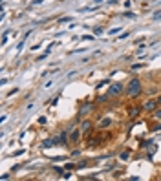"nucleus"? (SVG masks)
Masks as SVG:
<instances>
[{"label":"nucleus","instance_id":"dca6fc26","mask_svg":"<svg viewBox=\"0 0 161 181\" xmlns=\"http://www.w3.org/2000/svg\"><path fill=\"white\" fill-rule=\"evenodd\" d=\"M51 86H53V82H51V81H48L46 84H44V88H51Z\"/></svg>","mask_w":161,"mask_h":181},{"label":"nucleus","instance_id":"9d476101","mask_svg":"<svg viewBox=\"0 0 161 181\" xmlns=\"http://www.w3.org/2000/svg\"><path fill=\"white\" fill-rule=\"evenodd\" d=\"M152 117H154L156 121H161V108H156V110L152 112Z\"/></svg>","mask_w":161,"mask_h":181},{"label":"nucleus","instance_id":"20e7f679","mask_svg":"<svg viewBox=\"0 0 161 181\" xmlns=\"http://www.w3.org/2000/svg\"><path fill=\"white\" fill-rule=\"evenodd\" d=\"M92 128H93V123H92V121H84V123L81 125V132H82V135H84V137L92 134Z\"/></svg>","mask_w":161,"mask_h":181},{"label":"nucleus","instance_id":"0eeeda50","mask_svg":"<svg viewBox=\"0 0 161 181\" xmlns=\"http://www.w3.org/2000/svg\"><path fill=\"white\" fill-rule=\"evenodd\" d=\"M81 128L79 130H70V143H73V145H75L77 141H79V137H81Z\"/></svg>","mask_w":161,"mask_h":181},{"label":"nucleus","instance_id":"f3484780","mask_svg":"<svg viewBox=\"0 0 161 181\" xmlns=\"http://www.w3.org/2000/svg\"><path fill=\"white\" fill-rule=\"evenodd\" d=\"M156 101H157V106H161V95H157V97H156Z\"/></svg>","mask_w":161,"mask_h":181},{"label":"nucleus","instance_id":"1a4fd4ad","mask_svg":"<svg viewBox=\"0 0 161 181\" xmlns=\"http://www.w3.org/2000/svg\"><path fill=\"white\" fill-rule=\"evenodd\" d=\"M108 126H112V119H110V117L102 119L101 123H99V128H101V130H105V128H108Z\"/></svg>","mask_w":161,"mask_h":181},{"label":"nucleus","instance_id":"423d86ee","mask_svg":"<svg viewBox=\"0 0 161 181\" xmlns=\"http://www.w3.org/2000/svg\"><path fill=\"white\" fill-rule=\"evenodd\" d=\"M92 108H93V104H92V102H84L82 106L79 108V113H77V115H79V117H84V113H88Z\"/></svg>","mask_w":161,"mask_h":181},{"label":"nucleus","instance_id":"6e6552de","mask_svg":"<svg viewBox=\"0 0 161 181\" xmlns=\"http://www.w3.org/2000/svg\"><path fill=\"white\" fill-rule=\"evenodd\" d=\"M141 110H143L141 106H132V108H128V115L134 119V117H137V115L141 113Z\"/></svg>","mask_w":161,"mask_h":181},{"label":"nucleus","instance_id":"2eb2a0df","mask_svg":"<svg viewBox=\"0 0 161 181\" xmlns=\"http://www.w3.org/2000/svg\"><path fill=\"white\" fill-rule=\"evenodd\" d=\"M139 68H143V64H134L132 66V70H139Z\"/></svg>","mask_w":161,"mask_h":181},{"label":"nucleus","instance_id":"39448f33","mask_svg":"<svg viewBox=\"0 0 161 181\" xmlns=\"http://www.w3.org/2000/svg\"><path fill=\"white\" fill-rule=\"evenodd\" d=\"M55 145H61V137H53V139H46L42 141V148H51Z\"/></svg>","mask_w":161,"mask_h":181},{"label":"nucleus","instance_id":"f8f14e48","mask_svg":"<svg viewBox=\"0 0 161 181\" xmlns=\"http://www.w3.org/2000/svg\"><path fill=\"white\" fill-rule=\"evenodd\" d=\"M128 156H130V152H123V154H121V159L125 161V159H128Z\"/></svg>","mask_w":161,"mask_h":181},{"label":"nucleus","instance_id":"9b49d317","mask_svg":"<svg viewBox=\"0 0 161 181\" xmlns=\"http://www.w3.org/2000/svg\"><path fill=\"white\" fill-rule=\"evenodd\" d=\"M59 137H61V143H62V145H68V137H66V132H62L61 135H59Z\"/></svg>","mask_w":161,"mask_h":181},{"label":"nucleus","instance_id":"7ed1b4c3","mask_svg":"<svg viewBox=\"0 0 161 181\" xmlns=\"http://www.w3.org/2000/svg\"><path fill=\"white\" fill-rule=\"evenodd\" d=\"M141 108H143L145 112H154V110L157 108V101H156V99H148V101H145V102L141 104Z\"/></svg>","mask_w":161,"mask_h":181},{"label":"nucleus","instance_id":"f03ea898","mask_svg":"<svg viewBox=\"0 0 161 181\" xmlns=\"http://www.w3.org/2000/svg\"><path fill=\"white\" fill-rule=\"evenodd\" d=\"M123 92H125V86H123L121 82H112L106 95H108V97H114V95H121Z\"/></svg>","mask_w":161,"mask_h":181},{"label":"nucleus","instance_id":"4468645a","mask_svg":"<svg viewBox=\"0 0 161 181\" xmlns=\"http://www.w3.org/2000/svg\"><path fill=\"white\" fill-rule=\"evenodd\" d=\"M121 31V29L119 27H115V29H112V31H110V35H115V33H119Z\"/></svg>","mask_w":161,"mask_h":181},{"label":"nucleus","instance_id":"ddd939ff","mask_svg":"<svg viewBox=\"0 0 161 181\" xmlns=\"http://www.w3.org/2000/svg\"><path fill=\"white\" fill-rule=\"evenodd\" d=\"M93 33H95V35H101V33H102V27H95Z\"/></svg>","mask_w":161,"mask_h":181},{"label":"nucleus","instance_id":"f257e3e1","mask_svg":"<svg viewBox=\"0 0 161 181\" xmlns=\"http://www.w3.org/2000/svg\"><path fill=\"white\" fill-rule=\"evenodd\" d=\"M141 92H143V86H141V81L137 77L130 79V82L125 86V95L128 99H137L141 95Z\"/></svg>","mask_w":161,"mask_h":181}]
</instances>
